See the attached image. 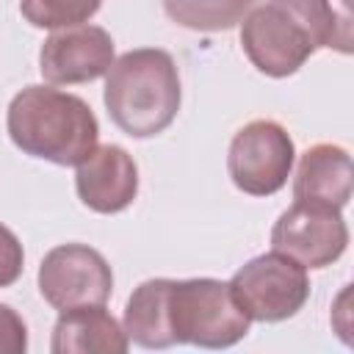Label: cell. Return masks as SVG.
<instances>
[{"instance_id": "obj_12", "label": "cell", "mask_w": 354, "mask_h": 354, "mask_svg": "<svg viewBox=\"0 0 354 354\" xmlns=\"http://www.w3.org/2000/svg\"><path fill=\"white\" fill-rule=\"evenodd\" d=\"M130 337L105 304L64 310L53 326V354H124Z\"/></svg>"}, {"instance_id": "obj_15", "label": "cell", "mask_w": 354, "mask_h": 354, "mask_svg": "<svg viewBox=\"0 0 354 354\" xmlns=\"http://www.w3.org/2000/svg\"><path fill=\"white\" fill-rule=\"evenodd\" d=\"M100 6L102 0H19L25 22L47 30L83 25L100 11Z\"/></svg>"}, {"instance_id": "obj_11", "label": "cell", "mask_w": 354, "mask_h": 354, "mask_svg": "<svg viewBox=\"0 0 354 354\" xmlns=\"http://www.w3.org/2000/svg\"><path fill=\"white\" fill-rule=\"evenodd\" d=\"M351 155L337 144H313L296 166L293 199L343 210L351 199Z\"/></svg>"}, {"instance_id": "obj_5", "label": "cell", "mask_w": 354, "mask_h": 354, "mask_svg": "<svg viewBox=\"0 0 354 354\" xmlns=\"http://www.w3.org/2000/svg\"><path fill=\"white\" fill-rule=\"evenodd\" d=\"M227 285L249 321L263 324L293 318L307 304L313 288L307 268L274 249L246 260Z\"/></svg>"}, {"instance_id": "obj_16", "label": "cell", "mask_w": 354, "mask_h": 354, "mask_svg": "<svg viewBox=\"0 0 354 354\" xmlns=\"http://www.w3.org/2000/svg\"><path fill=\"white\" fill-rule=\"evenodd\" d=\"M22 268H25L22 243L6 224H0V288L14 285L22 277Z\"/></svg>"}, {"instance_id": "obj_10", "label": "cell", "mask_w": 354, "mask_h": 354, "mask_svg": "<svg viewBox=\"0 0 354 354\" xmlns=\"http://www.w3.org/2000/svg\"><path fill=\"white\" fill-rule=\"evenodd\" d=\"M75 169V188L88 210L111 216L133 205L138 194V166L124 147H94L91 155L83 158Z\"/></svg>"}, {"instance_id": "obj_8", "label": "cell", "mask_w": 354, "mask_h": 354, "mask_svg": "<svg viewBox=\"0 0 354 354\" xmlns=\"http://www.w3.org/2000/svg\"><path fill=\"white\" fill-rule=\"evenodd\" d=\"M348 227L337 207L293 202L271 227V249L304 268H326L343 257Z\"/></svg>"}, {"instance_id": "obj_9", "label": "cell", "mask_w": 354, "mask_h": 354, "mask_svg": "<svg viewBox=\"0 0 354 354\" xmlns=\"http://www.w3.org/2000/svg\"><path fill=\"white\" fill-rule=\"evenodd\" d=\"M116 61L113 39L100 25L53 30L39 50V72L50 86H75L102 77Z\"/></svg>"}, {"instance_id": "obj_1", "label": "cell", "mask_w": 354, "mask_h": 354, "mask_svg": "<svg viewBox=\"0 0 354 354\" xmlns=\"http://www.w3.org/2000/svg\"><path fill=\"white\" fill-rule=\"evenodd\" d=\"M351 0H268L241 19V47L268 77H290L321 50L351 53Z\"/></svg>"}, {"instance_id": "obj_7", "label": "cell", "mask_w": 354, "mask_h": 354, "mask_svg": "<svg viewBox=\"0 0 354 354\" xmlns=\"http://www.w3.org/2000/svg\"><path fill=\"white\" fill-rule=\"evenodd\" d=\"M36 282L41 299L58 313L105 304L113 293V271L108 260L86 243H61L50 249L39 263Z\"/></svg>"}, {"instance_id": "obj_2", "label": "cell", "mask_w": 354, "mask_h": 354, "mask_svg": "<svg viewBox=\"0 0 354 354\" xmlns=\"http://www.w3.org/2000/svg\"><path fill=\"white\" fill-rule=\"evenodd\" d=\"M6 130L17 149L55 166H77L100 138V124L88 102L50 83H33L14 94Z\"/></svg>"}, {"instance_id": "obj_4", "label": "cell", "mask_w": 354, "mask_h": 354, "mask_svg": "<svg viewBox=\"0 0 354 354\" xmlns=\"http://www.w3.org/2000/svg\"><path fill=\"white\" fill-rule=\"evenodd\" d=\"M166 321L171 343L199 348H230L249 332V315L238 307L230 285L213 277L169 279Z\"/></svg>"}, {"instance_id": "obj_6", "label": "cell", "mask_w": 354, "mask_h": 354, "mask_svg": "<svg viewBox=\"0 0 354 354\" xmlns=\"http://www.w3.org/2000/svg\"><path fill=\"white\" fill-rule=\"evenodd\" d=\"M296 163V144L290 133L274 119H254L243 124L227 152V171L238 191L249 196H271L285 188Z\"/></svg>"}, {"instance_id": "obj_13", "label": "cell", "mask_w": 354, "mask_h": 354, "mask_svg": "<svg viewBox=\"0 0 354 354\" xmlns=\"http://www.w3.org/2000/svg\"><path fill=\"white\" fill-rule=\"evenodd\" d=\"M166 290H169V279L155 277V279L141 282L124 304L122 329L141 348H171L174 346L169 335V321H166Z\"/></svg>"}, {"instance_id": "obj_17", "label": "cell", "mask_w": 354, "mask_h": 354, "mask_svg": "<svg viewBox=\"0 0 354 354\" xmlns=\"http://www.w3.org/2000/svg\"><path fill=\"white\" fill-rule=\"evenodd\" d=\"M25 348H28V326L22 315L14 307L0 304V354H25Z\"/></svg>"}, {"instance_id": "obj_14", "label": "cell", "mask_w": 354, "mask_h": 354, "mask_svg": "<svg viewBox=\"0 0 354 354\" xmlns=\"http://www.w3.org/2000/svg\"><path fill=\"white\" fill-rule=\"evenodd\" d=\"M254 0H163V11L171 22L199 33H218L235 28Z\"/></svg>"}, {"instance_id": "obj_3", "label": "cell", "mask_w": 354, "mask_h": 354, "mask_svg": "<svg viewBox=\"0 0 354 354\" xmlns=\"http://www.w3.org/2000/svg\"><path fill=\"white\" fill-rule=\"evenodd\" d=\"M102 100L113 124L133 138L163 133L180 111L183 88L174 58L160 47L119 55L105 72Z\"/></svg>"}]
</instances>
